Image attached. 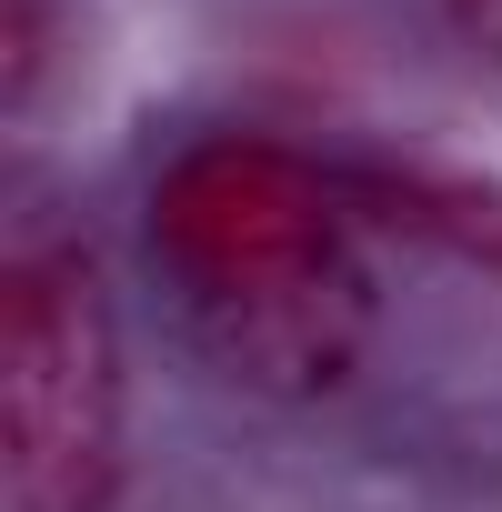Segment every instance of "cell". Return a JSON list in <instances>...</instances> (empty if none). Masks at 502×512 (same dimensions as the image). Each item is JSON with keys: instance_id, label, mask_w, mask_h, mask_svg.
<instances>
[{"instance_id": "3957f363", "label": "cell", "mask_w": 502, "mask_h": 512, "mask_svg": "<svg viewBox=\"0 0 502 512\" xmlns=\"http://www.w3.org/2000/svg\"><path fill=\"white\" fill-rule=\"evenodd\" d=\"M442 11H452V31H462L482 61H502V0H442Z\"/></svg>"}, {"instance_id": "7a4b0ae2", "label": "cell", "mask_w": 502, "mask_h": 512, "mask_svg": "<svg viewBox=\"0 0 502 512\" xmlns=\"http://www.w3.org/2000/svg\"><path fill=\"white\" fill-rule=\"evenodd\" d=\"M0 452L21 512L121 502V322L91 241L31 231L0 272Z\"/></svg>"}, {"instance_id": "6da1fadb", "label": "cell", "mask_w": 502, "mask_h": 512, "mask_svg": "<svg viewBox=\"0 0 502 512\" xmlns=\"http://www.w3.org/2000/svg\"><path fill=\"white\" fill-rule=\"evenodd\" d=\"M342 181L272 141V131H221L191 141L151 181V251L171 262L201 342L251 392H342L372 342V272L352 262Z\"/></svg>"}]
</instances>
